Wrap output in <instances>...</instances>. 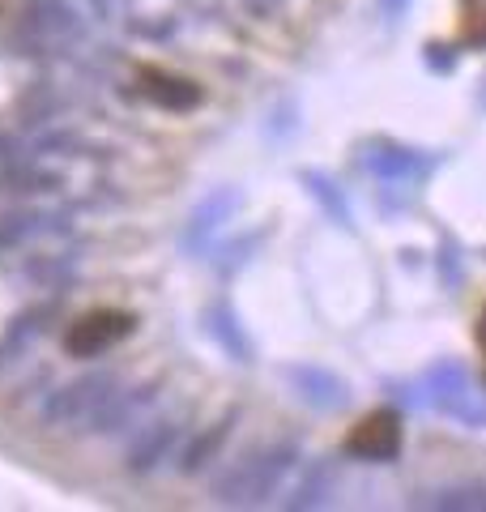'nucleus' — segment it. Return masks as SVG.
<instances>
[{
  "label": "nucleus",
  "instance_id": "nucleus-22",
  "mask_svg": "<svg viewBox=\"0 0 486 512\" xmlns=\"http://www.w3.org/2000/svg\"><path fill=\"white\" fill-rule=\"evenodd\" d=\"M478 107L486 111V77H482V90H478Z\"/></svg>",
  "mask_w": 486,
  "mask_h": 512
},
{
  "label": "nucleus",
  "instance_id": "nucleus-10",
  "mask_svg": "<svg viewBox=\"0 0 486 512\" xmlns=\"http://www.w3.org/2000/svg\"><path fill=\"white\" fill-rule=\"evenodd\" d=\"M175 440H180V427H175L171 419H158L150 427H141V436L133 440V448H128V470H133V474L158 470V461L171 453Z\"/></svg>",
  "mask_w": 486,
  "mask_h": 512
},
{
  "label": "nucleus",
  "instance_id": "nucleus-1",
  "mask_svg": "<svg viewBox=\"0 0 486 512\" xmlns=\"http://www.w3.org/2000/svg\"><path fill=\"white\" fill-rule=\"evenodd\" d=\"M295 466H299V444L278 440L269 448H256V453L239 457L235 466L218 478L214 500L226 504V508H256L282 487V478Z\"/></svg>",
  "mask_w": 486,
  "mask_h": 512
},
{
  "label": "nucleus",
  "instance_id": "nucleus-19",
  "mask_svg": "<svg viewBox=\"0 0 486 512\" xmlns=\"http://www.w3.org/2000/svg\"><path fill=\"white\" fill-rule=\"evenodd\" d=\"M452 64H457V60H452V52H448V47H444V43H427V69H440V73H452Z\"/></svg>",
  "mask_w": 486,
  "mask_h": 512
},
{
  "label": "nucleus",
  "instance_id": "nucleus-6",
  "mask_svg": "<svg viewBox=\"0 0 486 512\" xmlns=\"http://www.w3.org/2000/svg\"><path fill=\"white\" fill-rule=\"evenodd\" d=\"M128 333H133V316L128 312H90V316H81L77 325L64 333V350L77 359H94V355H107L116 342H124Z\"/></svg>",
  "mask_w": 486,
  "mask_h": 512
},
{
  "label": "nucleus",
  "instance_id": "nucleus-21",
  "mask_svg": "<svg viewBox=\"0 0 486 512\" xmlns=\"http://www.w3.org/2000/svg\"><path fill=\"white\" fill-rule=\"evenodd\" d=\"M478 346L486 350V312H482V320H478Z\"/></svg>",
  "mask_w": 486,
  "mask_h": 512
},
{
  "label": "nucleus",
  "instance_id": "nucleus-11",
  "mask_svg": "<svg viewBox=\"0 0 486 512\" xmlns=\"http://www.w3.org/2000/svg\"><path fill=\"white\" fill-rule=\"evenodd\" d=\"M141 90H145V99L158 103V107H167V111H192L201 103V86L197 82L175 77V73H158V69H150L141 77Z\"/></svg>",
  "mask_w": 486,
  "mask_h": 512
},
{
  "label": "nucleus",
  "instance_id": "nucleus-13",
  "mask_svg": "<svg viewBox=\"0 0 486 512\" xmlns=\"http://www.w3.org/2000/svg\"><path fill=\"white\" fill-rule=\"evenodd\" d=\"M209 333H214L218 346H222L235 363H248V359H252V342H248V333H243L239 316H235L231 308H226V303H214V308H209Z\"/></svg>",
  "mask_w": 486,
  "mask_h": 512
},
{
  "label": "nucleus",
  "instance_id": "nucleus-17",
  "mask_svg": "<svg viewBox=\"0 0 486 512\" xmlns=\"http://www.w3.org/2000/svg\"><path fill=\"white\" fill-rule=\"evenodd\" d=\"M43 316H47L43 308H39V312H26V316H18V320H13V325L5 329V338H0V367H5L9 359H18L22 350L30 346V338L39 333V320H43Z\"/></svg>",
  "mask_w": 486,
  "mask_h": 512
},
{
  "label": "nucleus",
  "instance_id": "nucleus-12",
  "mask_svg": "<svg viewBox=\"0 0 486 512\" xmlns=\"http://www.w3.org/2000/svg\"><path fill=\"white\" fill-rule=\"evenodd\" d=\"M235 419H239V410H226L218 423H209L197 440H192L184 453H180V474H201L209 461H218V453H222V444L231 440V427H235Z\"/></svg>",
  "mask_w": 486,
  "mask_h": 512
},
{
  "label": "nucleus",
  "instance_id": "nucleus-7",
  "mask_svg": "<svg viewBox=\"0 0 486 512\" xmlns=\"http://www.w3.org/2000/svg\"><path fill=\"white\" fill-rule=\"evenodd\" d=\"M346 453L359 461H393L401 453V414L397 410H371L346 436Z\"/></svg>",
  "mask_w": 486,
  "mask_h": 512
},
{
  "label": "nucleus",
  "instance_id": "nucleus-8",
  "mask_svg": "<svg viewBox=\"0 0 486 512\" xmlns=\"http://www.w3.org/2000/svg\"><path fill=\"white\" fill-rule=\"evenodd\" d=\"M158 389H162L158 380H145V384H137V389H116L111 402L99 410V419L90 423V431L94 436H116V431L137 427L145 419V410L158 402Z\"/></svg>",
  "mask_w": 486,
  "mask_h": 512
},
{
  "label": "nucleus",
  "instance_id": "nucleus-3",
  "mask_svg": "<svg viewBox=\"0 0 486 512\" xmlns=\"http://www.w3.org/2000/svg\"><path fill=\"white\" fill-rule=\"evenodd\" d=\"M427 397L448 419H457L465 427H486V402L482 393H474V380H469V372L457 359H444L427 372Z\"/></svg>",
  "mask_w": 486,
  "mask_h": 512
},
{
  "label": "nucleus",
  "instance_id": "nucleus-2",
  "mask_svg": "<svg viewBox=\"0 0 486 512\" xmlns=\"http://www.w3.org/2000/svg\"><path fill=\"white\" fill-rule=\"evenodd\" d=\"M120 389V376L116 372H86L69 384H60L56 393H47L43 402V423L56 427V431H81L99 419V410L111 402V393Z\"/></svg>",
  "mask_w": 486,
  "mask_h": 512
},
{
  "label": "nucleus",
  "instance_id": "nucleus-18",
  "mask_svg": "<svg viewBox=\"0 0 486 512\" xmlns=\"http://www.w3.org/2000/svg\"><path fill=\"white\" fill-rule=\"evenodd\" d=\"M39 222L35 214H0V252H9L13 244H22V239L30 231H39Z\"/></svg>",
  "mask_w": 486,
  "mask_h": 512
},
{
  "label": "nucleus",
  "instance_id": "nucleus-16",
  "mask_svg": "<svg viewBox=\"0 0 486 512\" xmlns=\"http://www.w3.org/2000/svg\"><path fill=\"white\" fill-rule=\"evenodd\" d=\"M337 487V478L329 466H312L303 474V483L295 487V495L286 500V508H320V504H329V495Z\"/></svg>",
  "mask_w": 486,
  "mask_h": 512
},
{
  "label": "nucleus",
  "instance_id": "nucleus-9",
  "mask_svg": "<svg viewBox=\"0 0 486 512\" xmlns=\"http://www.w3.org/2000/svg\"><path fill=\"white\" fill-rule=\"evenodd\" d=\"M235 210H239V192H235V188H222V192H214V197H205V201L197 205V214H192L188 231H184V248H188V252H201Z\"/></svg>",
  "mask_w": 486,
  "mask_h": 512
},
{
  "label": "nucleus",
  "instance_id": "nucleus-5",
  "mask_svg": "<svg viewBox=\"0 0 486 512\" xmlns=\"http://www.w3.org/2000/svg\"><path fill=\"white\" fill-rule=\"evenodd\" d=\"M282 380L295 389V397L303 406H312L320 414H333V410H346L350 406V384L329 372V367H316V363H290L282 367Z\"/></svg>",
  "mask_w": 486,
  "mask_h": 512
},
{
  "label": "nucleus",
  "instance_id": "nucleus-4",
  "mask_svg": "<svg viewBox=\"0 0 486 512\" xmlns=\"http://www.w3.org/2000/svg\"><path fill=\"white\" fill-rule=\"evenodd\" d=\"M359 163L384 184H423L427 171L435 167V158L427 150L397 146V141H371V146H363Z\"/></svg>",
  "mask_w": 486,
  "mask_h": 512
},
{
  "label": "nucleus",
  "instance_id": "nucleus-20",
  "mask_svg": "<svg viewBox=\"0 0 486 512\" xmlns=\"http://www.w3.org/2000/svg\"><path fill=\"white\" fill-rule=\"evenodd\" d=\"M380 9H384V18L388 22H397L405 9H410V0H380Z\"/></svg>",
  "mask_w": 486,
  "mask_h": 512
},
{
  "label": "nucleus",
  "instance_id": "nucleus-15",
  "mask_svg": "<svg viewBox=\"0 0 486 512\" xmlns=\"http://www.w3.org/2000/svg\"><path fill=\"white\" fill-rule=\"evenodd\" d=\"M418 508H440V512H486V483H457V487H440L414 500Z\"/></svg>",
  "mask_w": 486,
  "mask_h": 512
},
{
  "label": "nucleus",
  "instance_id": "nucleus-14",
  "mask_svg": "<svg viewBox=\"0 0 486 512\" xmlns=\"http://www.w3.org/2000/svg\"><path fill=\"white\" fill-rule=\"evenodd\" d=\"M299 180L307 184V192H312V197L320 201V210L329 214V218L337 222V227H342V231H350V227H354V214H350V205H346V192L337 188V184L329 180V175H324V171H299Z\"/></svg>",
  "mask_w": 486,
  "mask_h": 512
}]
</instances>
